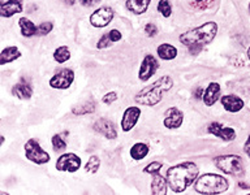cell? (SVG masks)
Returning <instances> with one entry per match:
<instances>
[{
  "label": "cell",
  "mask_w": 250,
  "mask_h": 195,
  "mask_svg": "<svg viewBox=\"0 0 250 195\" xmlns=\"http://www.w3.org/2000/svg\"><path fill=\"white\" fill-rule=\"evenodd\" d=\"M216 33H218L216 22L208 21V22L203 23L201 26L194 27L191 30L183 33L180 35V42L189 48V52L191 55H197L202 51L205 44H208L210 42H212Z\"/></svg>",
  "instance_id": "cell-1"
},
{
  "label": "cell",
  "mask_w": 250,
  "mask_h": 195,
  "mask_svg": "<svg viewBox=\"0 0 250 195\" xmlns=\"http://www.w3.org/2000/svg\"><path fill=\"white\" fill-rule=\"evenodd\" d=\"M199 175V168L191 161L177 164L167 171L168 186L173 193H183L194 182Z\"/></svg>",
  "instance_id": "cell-2"
},
{
  "label": "cell",
  "mask_w": 250,
  "mask_h": 195,
  "mask_svg": "<svg viewBox=\"0 0 250 195\" xmlns=\"http://www.w3.org/2000/svg\"><path fill=\"white\" fill-rule=\"evenodd\" d=\"M172 86H173V79L168 76H163L158 81L141 90L140 93L134 97V100H136L137 104L148 105V107L156 105L162 100L163 94L168 90H171Z\"/></svg>",
  "instance_id": "cell-3"
},
{
  "label": "cell",
  "mask_w": 250,
  "mask_h": 195,
  "mask_svg": "<svg viewBox=\"0 0 250 195\" xmlns=\"http://www.w3.org/2000/svg\"><path fill=\"white\" fill-rule=\"evenodd\" d=\"M228 179L215 173H206L197 178L194 189L199 194H220L228 190Z\"/></svg>",
  "instance_id": "cell-4"
},
{
  "label": "cell",
  "mask_w": 250,
  "mask_h": 195,
  "mask_svg": "<svg viewBox=\"0 0 250 195\" xmlns=\"http://www.w3.org/2000/svg\"><path fill=\"white\" fill-rule=\"evenodd\" d=\"M215 167L233 177H242L245 175L244 160L238 155H220L214 159Z\"/></svg>",
  "instance_id": "cell-5"
},
{
  "label": "cell",
  "mask_w": 250,
  "mask_h": 195,
  "mask_svg": "<svg viewBox=\"0 0 250 195\" xmlns=\"http://www.w3.org/2000/svg\"><path fill=\"white\" fill-rule=\"evenodd\" d=\"M25 156L27 160L38 165H43L50 161V155L41 147L37 139H29L25 143Z\"/></svg>",
  "instance_id": "cell-6"
},
{
  "label": "cell",
  "mask_w": 250,
  "mask_h": 195,
  "mask_svg": "<svg viewBox=\"0 0 250 195\" xmlns=\"http://www.w3.org/2000/svg\"><path fill=\"white\" fill-rule=\"evenodd\" d=\"M81 157L77 156L76 154H62L56 161V169L60 172H77L81 167Z\"/></svg>",
  "instance_id": "cell-7"
},
{
  "label": "cell",
  "mask_w": 250,
  "mask_h": 195,
  "mask_svg": "<svg viewBox=\"0 0 250 195\" xmlns=\"http://www.w3.org/2000/svg\"><path fill=\"white\" fill-rule=\"evenodd\" d=\"M74 81V72L72 69H62L58 73L54 74V77L50 79V86L52 89L64 90L68 89Z\"/></svg>",
  "instance_id": "cell-8"
},
{
  "label": "cell",
  "mask_w": 250,
  "mask_h": 195,
  "mask_svg": "<svg viewBox=\"0 0 250 195\" xmlns=\"http://www.w3.org/2000/svg\"><path fill=\"white\" fill-rule=\"evenodd\" d=\"M113 16H115V12H113L112 8H98L97 11L91 13V16H90V23L94 27H104L112 21Z\"/></svg>",
  "instance_id": "cell-9"
},
{
  "label": "cell",
  "mask_w": 250,
  "mask_h": 195,
  "mask_svg": "<svg viewBox=\"0 0 250 195\" xmlns=\"http://www.w3.org/2000/svg\"><path fill=\"white\" fill-rule=\"evenodd\" d=\"M158 68H159V62H158V60H156L152 55H147V56H145L144 61L141 64L140 72H138V77H140L141 81H148V79L155 74Z\"/></svg>",
  "instance_id": "cell-10"
},
{
  "label": "cell",
  "mask_w": 250,
  "mask_h": 195,
  "mask_svg": "<svg viewBox=\"0 0 250 195\" xmlns=\"http://www.w3.org/2000/svg\"><path fill=\"white\" fill-rule=\"evenodd\" d=\"M207 132L212 134V136H218L220 139L226 140V142H230L236 138V132L234 129L227 128V126H223V124H219V122H211L208 126H207Z\"/></svg>",
  "instance_id": "cell-11"
},
{
  "label": "cell",
  "mask_w": 250,
  "mask_h": 195,
  "mask_svg": "<svg viewBox=\"0 0 250 195\" xmlns=\"http://www.w3.org/2000/svg\"><path fill=\"white\" fill-rule=\"evenodd\" d=\"M141 116V109L138 107H129L125 109L124 116L121 120V129L123 132H130L137 125Z\"/></svg>",
  "instance_id": "cell-12"
},
{
  "label": "cell",
  "mask_w": 250,
  "mask_h": 195,
  "mask_svg": "<svg viewBox=\"0 0 250 195\" xmlns=\"http://www.w3.org/2000/svg\"><path fill=\"white\" fill-rule=\"evenodd\" d=\"M93 129L102 136H104L107 139H115L117 136L115 124L112 121H109L108 118H99L98 121H95Z\"/></svg>",
  "instance_id": "cell-13"
},
{
  "label": "cell",
  "mask_w": 250,
  "mask_h": 195,
  "mask_svg": "<svg viewBox=\"0 0 250 195\" xmlns=\"http://www.w3.org/2000/svg\"><path fill=\"white\" fill-rule=\"evenodd\" d=\"M184 120L183 111H180L176 107L168 108L166 111V117H164V126L168 129H177L181 126Z\"/></svg>",
  "instance_id": "cell-14"
},
{
  "label": "cell",
  "mask_w": 250,
  "mask_h": 195,
  "mask_svg": "<svg viewBox=\"0 0 250 195\" xmlns=\"http://www.w3.org/2000/svg\"><path fill=\"white\" fill-rule=\"evenodd\" d=\"M12 95L16 98H19L21 100H27L33 97V86L26 79H21L19 83H16L12 87Z\"/></svg>",
  "instance_id": "cell-15"
},
{
  "label": "cell",
  "mask_w": 250,
  "mask_h": 195,
  "mask_svg": "<svg viewBox=\"0 0 250 195\" xmlns=\"http://www.w3.org/2000/svg\"><path fill=\"white\" fill-rule=\"evenodd\" d=\"M220 101H222V105L224 107L227 112L236 113L240 112L244 108V100H242L241 98H238L237 95H233V94L224 95V97H222Z\"/></svg>",
  "instance_id": "cell-16"
},
{
  "label": "cell",
  "mask_w": 250,
  "mask_h": 195,
  "mask_svg": "<svg viewBox=\"0 0 250 195\" xmlns=\"http://www.w3.org/2000/svg\"><path fill=\"white\" fill-rule=\"evenodd\" d=\"M22 8V0H7L0 7V15L4 19H8V17H12L16 13H21Z\"/></svg>",
  "instance_id": "cell-17"
},
{
  "label": "cell",
  "mask_w": 250,
  "mask_h": 195,
  "mask_svg": "<svg viewBox=\"0 0 250 195\" xmlns=\"http://www.w3.org/2000/svg\"><path fill=\"white\" fill-rule=\"evenodd\" d=\"M220 85H219L218 82H211L210 85L207 86V89L205 90V93H203V101H205V104L211 107V105H214L218 99L220 98Z\"/></svg>",
  "instance_id": "cell-18"
},
{
  "label": "cell",
  "mask_w": 250,
  "mask_h": 195,
  "mask_svg": "<svg viewBox=\"0 0 250 195\" xmlns=\"http://www.w3.org/2000/svg\"><path fill=\"white\" fill-rule=\"evenodd\" d=\"M151 0H126L125 8L134 15H142L148 9Z\"/></svg>",
  "instance_id": "cell-19"
},
{
  "label": "cell",
  "mask_w": 250,
  "mask_h": 195,
  "mask_svg": "<svg viewBox=\"0 0 250 195\" xmlns=\"http://www.w3.org/2000/svg\"><path fill=\"white\" fill-rule=\"evenodd\" d=\"M121 33L119 30H116V29H113V30L108 31V34L103 35L101 39H99V42L97 43V48H99V50H102V48H107V47H109L112 43L115 42H119L121 39Z\"/></svg>",
  "instance_id": "cell-20"
},
{
  "label": "cell",
  "mask_w": 250,
  "mask_h": 195,
  "mask_svg": "<svg viewBox=\"0 0 250 195\" xmlns=\"http://www.w3.org/2000/svg\"><path fill=\"white\" fill-rule=\"evenodd\" d=\"M167 178H164L163 176H160L159 173L154 175V179L151 182V191L152 194L155 195H166L167 194Z\"/></svg>",
  "instance_id": "cell-21"
},
{
  "label": "cell",
  "mask_w": 250,
  "mask_h": 195,
  "mask_svg": "<svg viewBox=\"0 0 250 195\" xmlns=\"http://www.w3.org/2000/svg\"><path fill=\"white\" fill-rule=\"evenodd\" d=\"M19 58H21V52L17 47L11 46L7 47V48H4L1 51V55H0V62H1V65H5L8 62H12L17 60Z\"/></svg>",
  "instance_id": "cell-22"
},
{
  "label": "cell",
  "mask_w": 250,
  "mask_h": 195,
  "mask_svg": "<svg viewBox=\"0 0 250 195\" xmlns=\"http://www.w3.org/2000/svg\"><path fill=\"white\" fill-rule=\"evenodd\" d=\"M158 56H159L162 60H173V58L177 56V48L173 47L169 43H163L158 47Z\"/></svg>",
  "instance_id": "cell-23"
},
{
  "label": "cell",
  "mask_w": 250,
  "mask_h": 195,
  "mask_svg": "<svg viewBox=\"0 0 250 195\" xmlns=\"http://www.w3.org/2000/svg\"><path fill=\"white\" fill-rule=\"evenodd\" d=\"M19 25L20 27H21V34H22L23 37H27V38H29V37H33V35L38 33V27L35 26L34 23H33V21H30V20L26 19V17L20 19Z\"/></svg>",
  "instance_id": "cell-24"
},
{
  "label": "cell",
  "mask_w": 250,
  "mask_h": 195,
  "mask_svg": "<svg viewBox=\"0 0 250 195\" xmlns=\"http://www.w3.org/2000/svg\"><path fill=\"white\" fill-rule=\"evenodd\" d=\"M95 111V101L89 100L82 104H78L72 108V113H74L76 116H82V115H89Z\"/></svg>",
  "instance_id": "cell-25"
},
{
  "label": "cell",
  "mask_w": 250,
  "mask_h": 195,
  "mask_svg": "<svg viewBox=\"0 0 250 195\" xmlns=\"http://www.w3.org/2000/svg\"><path fill=\"white\" fill-rule=\"evenodd\" d=\"M148 146L146 143H136L130 148V156L134 160H142L148 154Z\"/></svg>",
  "instance_id": "cell-26"
},
{
  "label": "cell",
  "mask_w": 250,
  "mask_h": 195,
  "mask_svg": "<svg viewBox=\"0 0 250 195\" xmlns=\"http://www.w3.org/2000/svg\"><path fill=\"white\" fill-rule=\"evenodd\" d=\"M54 58L55 61L59 62V64H62V62L68 61L70 58V51L68 47L65 46H62L56 48L54 52Z\"/></svg>",
  "instance_id": "cell-27"
},
{
  "label": "cell",
  "mask_w": 250,
  "mask_h": 195,
  "mask_svg": "<svg viewBox=\"0 0 250 195\" xmlns=\"http://www.w3.org/2000/svg\"><path fill=\"white\" fill-rule=\"evenodd\" d=\"M99 167H101V160H99V157L95 155L90 156L89 161L86 163L85 165V171L89 172V173H97L98 169H99Z\"/></svg>",
  "instance_id": "cell-28"
},
{
  "label": "cell",
  "mask_w": 250,
  "mask_h": 195,
  "mask_svg": "<svg viewBox=\"0 0 250 195\" xmlns=\"http://www.w3.org/2000/svg\"><path fill=\"white\" fill-rule=\"evenodd\" d=\"M158 12L162 13L163 17L168 19L169 16L172 15V7L171 3H169V0H159V3H158Z\"/></svg>",
  "instance_id": "cell-29"
},
{
  "label": "cell",
  "mask_w": 250,
  "mask_h": 195,
  "mask_svg": "<svg viewBox=\"0 0 250 195\" xmlns=\"http://www.w3.org/2000/svg\"><path fill=\"white\" fill-rule=\"evenodd\" d=\"M51 142H52V147H54V151L62 152V151H64V150H65V148H66L65 140L62 139L60 134H55V136H52V139H51Z\"/></svg>",
  "instance_id": "cell-30"
},
{
  "label": "cell",
  "mask_w": 250,
  "mask_h": 195,
  "mask_svg": "<svg viewBox=\"0 0 250 195\" xmlns=\"http://www.w3.org/2000/svg\"><path fill=\"white\" fill-rule=\"evenodd\" d=\"M162 163H158V161H152V163H150L147 165V167L145 168L144 172L145 173H148V175H156V173H159V171L162 169Z\"/></svg>",
  "instance_id": "cell-31"
},
{
  "label": "cell",
  "mask_w": 250,
  "mask_h": 195,
  "mask_svg": "<svg viewBox=\"0 0 250 195\" xmlns=\"http://www.w3.org/2000/svg\"><path fill=\"white\" fill-rule=\"evenodd\" d=\"M54 29V22L51 21H44L38 26V34L41 35H47L50 31H52Z\"/></svg>",
  "instance_id": "cell-32"
},
{
  "label": "cell",
  "mask_w": 250,
  "mask_h": 195,
  "mask_svg": "<svg viewBox=\"0 0 250 195\" xmlns=\"http://www.w3.org/2000/svg\"><path fill=\"white\" fill-rule=\"evenodd\" d=\"M116 99H117V94L115 93V91H111V93L105 94L104 97L102 98V100H103L104 104H112L113 101L116 100Z\"/></svg>",
  "instance_id": "cell-33"
},
{
  "label": "cell",
  "mask_w": 250,
  "mask_h": 195,
  "mask_svg": "<svg viewBox=\"0 0 250 195\" xmlns=\"http://www.w3.org/2000/svg\"><path fill=\"white\" fill-rule=\"evenodd\" d=\"M145 31H146L147 37H155V35L158 34V27H156L154 23H147V25L145 26Z\"/></svg>",
  "instance_id": "cell-34"
},
{
  "label": "cell",
  "mask_w": 250,
  "mask_h": 195,
  "mask_svg": "<svg viewBox=\"0 0 250 195\" xmlns=\"http://www.w3.org/2000/svg\"><path fill=\"white\" fill-rule=\"evenodd\" d=\"M102 0H80V3L83 5V7H93L95 4L101 3Z\"/></svg>",
  "instance_id": "cell-35"
},
{
  "label": "cell",
  "mask_w": 250,
  "mask_h": 195,
  "mask_svg": "<svg viewBox=\"0 0 250 195\" xmlns=\"http://www.w3.org/2000/svg\"><path fill=\"white\" fill-rule=\"evenodd\" d=\"M203 89L202 87H197V89L194 90V93H193V97L195 98V99H201V98H203Z\"/></svg>",
  "instance_id": "cell-36"
},
{
  "label": "cell",
  "mask_w": 250,
  "mask_h": 195,
  "mask_svg": "<svg viewBox=\"0 0 250 195\" xmlns=\"http://www.w3.org/2000/svg\"><path fill=\"white\" fill-rule=\"evenodd\" d=\"M244 151H245V154L250 157V136H248V139H246L245 144H244Z\"/></svg>",
  "instance_id": "cell-37"
},
{
  "label": "cell",
  "mask_w": 250,
  "mask_h": 195,
  "mask_svg": "<svg viewBox=\"0 0 250 195\" xmlns=\"http://www.w3.org/2000/svg\"><path fill=\"white\" fill-rule=\"evenodd\" d=\"M64 3L68 4V5H73L74 3H76V0H62Z\"/></svg>",
  "instance_id": "cell-38"
},
{
  "label": "cell",
  "mask_w": 250,
  "mask_h": 195,
  "mask_svg": "<svg viewBox=\"0 0 250 195\" xmlns=\"http://www.w3.org/2000/svg\"><path fill=\"white\" fill-rule=\"evenodd\" d=\"M4 143V136H1V138H0V144H3Z\"/></svg>",
  "instance_id": "cell-39"
},
{
  "label": "cell",
  "mask_w": 250,
  "mask_h": 195,
  "mask_svg": "<svg viewBox=\"0 0 250 195\" xmlns=\"http://www.w3.org/2000/svg\"><path fill=\"white\" fill-rule=\"evenodd\" d=\"M248 58H249V60H250V47L248 48Z\"/></svg>",
  "instance_id": "cell-40"
},
{
  "label": "cell",
  "mask_w": 250,
  "mask_h": 195,
  "mask_svg": "<svg viewBox=\"0 0 250 195\" xmlns=\"http://www.w3.org/2000/svg\"><path fill=\"white\" fill-rule=\"evenodd\" d=\"M197 3H201V1H206V0H195Z\"/></svg>",
  "instance_id": "cell-41"
},
{
  "label": "cell",
  "mask_w": 250,
  "mask_h": 195,
  "mask_svg": "<svg viewBox=\"0 0 250 195\" xmlns=\"http://www.w3.org/2000/svg\"><path fill=\"white\" fill-rule=\"evenodd\" d=\"M249 13H250V3H249Z\"/></svg>",
  "instance_id": "cell-42"
}]
</instances>
